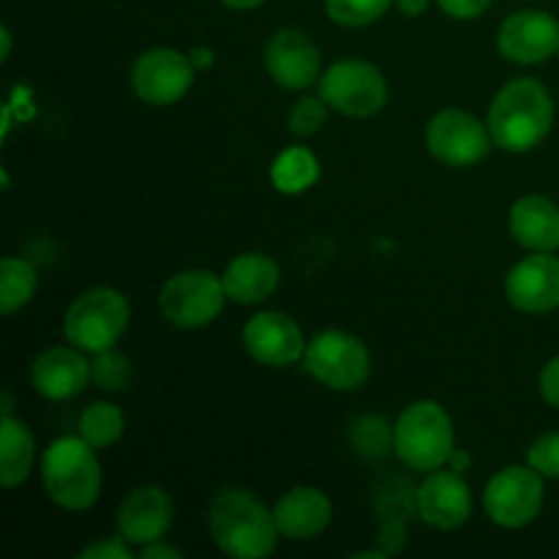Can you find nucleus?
<instances>
[{"label": "nucleus", "instance_id": "obj_1", "mask_svg": "<svg viewBox=\"0 0 559 559\" xmlns=\"http://www.w3.org/2000/svg\"><path fill=\"white\" fill-rule=\"evenodd\" d=\"M207 524H211L213 544L235 559L271 557L282 535L273 511H267L265 502L243 489L222 491L213 500Z\"/></svg>", "mask_w": 559, "mask_h": 559}, {"label": "nucleus", "instance_id": "obj_2", "mask_svg": "<svg viewBox=\"0 0 559 559\" xmlns=\"http://www.w3.org/2000/svg\"><path fill=\"white\" fill-rule=\"evenodd\" d=\"M555 123V102L535 80H513L495 96L489 131L502 151L524 153L546 140Z\"/></svg>", "mask_w": 559, "mask_h": 559}, {"label": "nucleus", "instance_id": "obj_3", "mask_svg": "<svg viewBox=\"0 0 559 559\" xmlns=\"http://www.w3.org/2000/svg\"><path fill=\"white\" fill-rule=\"evenodd\" d=\"M41 480L49 500L66 511H85L102 491V467L91 442L82 437H60L47 448Z\"/></svg>", "mask_w": 559, "mask_h": 559}, {"label": "nucleus", "instance_id": "obj_4", "mask_svg": "<svg viewBox=\"0 0 559 559\" xmlns=\"http://www.w3.org/2000/svg\"><path fill=\"white\" fill-rule=\"evenodd\" d=\"M393 448L407 467L435 473L453 453V424L437 402H415L399 415Z\"/></svg>", "mask_w": 559, "mask_h": 559}, {"label": "nucleus", "instance_id": "obj_5", "mask_svg": "<svg viewBox=\"0 0 559 559\" xmlns=\"http://www.w3.org/2000/svg\"><path fill=\"white\" fill-rule=\"evenodd\" d=\"M129 300L109 287L82 293L63 317V333L82 353H104L129 328Z\"/></svg>", "mask_w": 559, "mask_h": 559}, {"label": "nucleus", "instance_id": "obj_6", "mask_svg": "<svg viewBox=\"0 0 559 559\" xmlns=\"http://www.w3.org/2000/svg\"><path fill=\"white\" fill-rule=\"evenodd\" d=\"M304 366L333 391H355L371 374V355L360 338L344 331H322L309 342Z\"/></svg>", "mask_w": 559, "mask_h": 559}, {"label": "nucleus", "instance_id": "obj_7", "mask_svg": "<svg viewBox=\"0 0 559 559\" xmlns=\"http://www.w3.org/2000/svg\"><path fill=\"white\" fill-rule=\"evenodd\" d=\"M320 98L349 118H371L388 102V82L366 60H338L320 76Z\"/></svg>", "mask_w": 559, "mask_h": 559}, {"label": "nucleus", "instance_id": "obj_8", "mask_svg": "<svg viewBox=\"0 0 559 559\" xmlns=\"http://www.w3.org/2000/svg\"><path fill=\"white\" fill-rule=\"evenodd\" d=\"M224 300H227V289L216 273L183 271L164 284L158 304H162L164 317L175 328L194 331L222 314Z\"/></svg>", "mask_w": 559, "mask_h": 559}, {"label": "nucleus", "instance_id": "obj_9", "mask_svg": "<svg viewBox=\"0 0 559 559\" xmlns=\"http://www.w3.org/2000/svg\"><path fill=\"white\" fill-rule=\"evenodd\" d=\"M484 508L500 527H527L544 508V475L533 467H506L486 486Z\"/></svg>", "mask_w": 559, "mask_h": 559}, {"label": "nucleus", "instance_id": "obj_10", "mask_svg": "<svg viewBox=\"0 0 559 559\" xmlns=\"http://www.w3.org/2000/svg\"><path fill=\"white\" fill-rule=\"evenodd\" d=\"M194 71L189 55L178 52V49H147L131 69V87L145 104L169 107L189 93Z\"/></svg>", "mask_w": 559, "mask_h": 559}, {"label": "nucleus", "instance_id": "obj_11", "mask_svg": "<svg viewBox=\"0 0 559 559\" xmlns=\"http://www.w3.org/2000/svg\"><path fill=\"white\" fill-rule=\"evenodd\" d=\"M426 145L448 167H473L489 153L491 131L462 109H442L426 129Z\"/></svg>", "mask_w": 559, "mask_h": 559}, {"label": "nucleus", "instance_id": "obj_12", "mask_svg": "<svg viewBox=\"0 0 559 559\" xmlns=\"http://www.w3.org/2000/svg\"><path fill=\"white\" fill-rule=\"evenodd\" d=\"M497 47L513 63H540L559 52V22L546 11H516L502 22Z\"/></svg>", "mask_w": 559, "mask_h": 559}, {"label": "nucleus", "instance_id": "obj_13", "mask_svg": "<svg viewBox=\"0 0 559 559\" xmlns=\"http://www.w3.org/2000/svg\"><path fill=\"white\" fill-rule=\"evenodd\" d=\"M506 295L519 311L546 314L559 309V260L551 251H535L524 257L506 282Z\"/></svg>", "mask_w": 559, "mask_h": 559}, {"label": "nucleus", "instance_id": "obj_14", "mask_svg": "<svg viewBox=\"0 0 559 559\" xmlns=\"http://www.w3.org/2000/svg\"><path fill=\"white\" fill-rule=\"evenodd\" d=\"M243 344L257 364L273 366V369L298 364L306 353L300 328L278 311H262L251 317L243 328Z\"/></svg>", "mask_w": 559, "mask_h": 559}, {"label": "nucleus", "instance_id": "obj_15", "mask_svg": "<svg viewBox=\"0 0 559 559\" xmlns=\"http://www.w3.org/2000/svg\"><path fill=\"white\" fill-rule=\"evenodd\" d=\"M265 66L273 80L287 91H304L311 82L320 80V49L314 47L306 33L295 27H284L271 36L265 47Z\"/></svg>", "mask_w": 559, "mask_h": 559}, {"label": "nucleus", "instance_id": "obj_16", "mask_svg": "<svg viewBox=\"0 0 559 559\" xmlns=\"http://www.w3.org/2000/svg\"><path fill=\"white\" fill-rule=\"evenodd\" d=\"M418 511L429 527L456 530L473 513V495L462 473H431L418 489Z\"/></svg>", "mask_w": 559, "mask_h": 559}, {"label": "nucleus", "instance_id": "obj_17", "mask_svg": "<svg viewBox=\"0 0 559 559\" xmlns=\"http://www.w3.org/2000/svg\"><path fill=\"white\" fill-rule=\"evenodd\" d=\"M173 516L175 508L167 491L158 486H142V489L131 491L120 506L118 527L129 544L147 546L167 535Z\"/></svg>", "mask_w": 559, "mask_h": 559}, {"label": "nucleus", "instance_id": "obj_18", "mask_svg": "<svg viewBox=\"0 0 559 559\" xmlns=\"http://www.w3.org/2000/svg\"><path fill=\"white\" fill-rule=\"evenodd\" d=\"M80 353L82 349L52 347L38 355L31 369V380L38 396L63 402V399H74L76 393L85 391L87 380H91V364Z\"/></svg>", "mask_w": 559, "mask_h": 559}, {"label": "nucleus", "instance_id": "obj_19", "mask_svg": "<svg viewBox=\"0 0 559 559\" xmlns=\"http://www.w3.org/2000/svg\"><path fill=\"white\" fill-rule=\"evenodd\" d=\"M331 500L314 486H298L287 491L273 508V519L284 538L309 540L331 524Z\"/></svg>", "mask_w": 559, "mask_h": 559}, {"label": "nucleus", "instance_id": "obj_20", "mask_svg": "<svg viewBox=\"0 0 559 559\" xmlns=\"http://www.w3.org/2000/svg\"><path fill=\"white\" fill-rule=\"evenodd\" d=\"M511 233L524 249L557 251L559 249V207L546 197H522L511 207Z\"/></svg>", "mask_w": 559, "mask_h": 559}, {"label": "nucleus", "instance_id": "obj_21", "mask_svg": "<svg viewBox=\"0 0 559 559\" xmlns=\"http://www.w3.org/2000/svg\"><path fill=\"white\" fill-rule=\"evenodd\" d=\"M227 298L235 304H262L278 287V265L267 254L251 251L229 262L222 276Z\"/></svg>", "mask_w": 559, "mask_h": 559}, {"label": "nucleus", "instance_id": "obj_22", "mask_svg": "<svg viewBox=\"0 0 559 559\" xmlns=\"http://www.w3.org/2000/svg\"><path fill=\"white\" fill-rule=\"evenodd\" d=\"M33 456H36V445H33L31 429L22 420L3 415V424H0V484L3 489H14L31 475Z\"/></svg>", "mask_w": 559, "mask_h": 559}, {"label": "nucleus", "instance_id": "obj_23", "mask_svg": "<svg viewBox=\"0 0 559 559\" xmlns=\"http://www.w3.org/2000/svg\"><path fill=\"white\" fill-rule=\"evenodd\" d=\"M320 178V162L306 147H289L278 153L271 167V180L282 194H300Z\"/></svg>", "mask_w": 559, "mask_h": 559}, {"label": "nucleus", "instance_id": "obj_24", "mask_svg": "<svg viewBox=\"0 0 559 559\" xmlns=\"http://www.w3.org/2000/svg\"><path fill=\"white\" fill-rule=\"evenodd\" d=\"M38 276L31 262L20 260V257H5L0 265V311L9 317L31 304Z\"/></svg>", "mask_w": 559, "mask_h": 559}, {"label": "nucleus", "instance_id": "obj_25", "mask_svg": "<svg viewBox=\"0 0 559 559\" xmlns=\"http://www.w3.org/2000/svg\"><path fill=\"white\" fill-rule=\"evenodd\" d=\"M126 429V418L115 404L96 402L82 413L80 418V437L91 442L93 448H109L120 440Z\"/></svg>", "mask_w": 559, "mask_h": 559}, {"label": "nucleus", "instance_id": "obj_26", "mask_svg": "<svg viewBox=\"0 0 559 559\" xmlns=\"http://www.w3.org/2000/svg\"><path fill=\"white\" fill-rule=\"evenodd\" d=\"M391 0H325L328 16L344 27H364L380 20Z\"/></svg>", "mask_w": 559, "mask_h": 559}, {"label": "nucleus", "instance_id": "obj_27", "mask_svg": "<svg viewBox=\"0 0 559 559\" xmlns=\"http://www.w3.org/2000/svg\"><path fill=\"white\" fill-rule=\"evenodd\" d=\"M91 380L102 391H123L131 380V364L118 349H104L91 360Z\"/></svg>", "mask_w": 559, "mask_h": 559}, {"label": "nucleus", "instance_id": "obj_28", "mask_svg": "<svg viewBox=\"0 0 559 559\" xmlns=\"http://www.w3.org/2000/svg\"><path fill=\"white\" fill-rule=\"evenodd\" d=\"M393 435L380 418H364L355 424V445L366 456H385Z\"/></svg>", "mask_w": 559, "mask_h": 559}, {"label": "nucleus", "instance_id": "obj_29", "mask_svg": "<svg viewBox=\"0 0 559 559\" xmlns=\"http://www.w3.org/2000/svg\"><path fill=\"white\" fill-rule=\"evenodd\" d=\"M527 462H530V467L538 469L544 478L559 480V431L540 435L538 440L530 445Z\"/></svg>", "mask_w": 559, "mask_h": 559}, {"label": "nucleus", "instance_id": "obj_30", "mask_svg": "<svg viewBox=\"0 0 559 559\" xmlns=\"http://www.w3.org/2000/svg\"><path fill=\"white\" fill-rule=\"evenodd\" d=\"M325 123V102L322 98H300L289 112V131L295 136H309Z\"/></svg>", "mask_w": 559, "mask_h": 559}, {"label": "nucleus", "instance_id": "obj_31", "mask_svg": "<svg viewBox=\"0 0 559 559\" xmlns=\"http://www.w3.org/2000/svg\"><path fill=\"white\" fill-rule=\"evenodd\" d=\"M126 544H129L126 538H104L98 544L85 546L80 551V559H129L131 549Z\"/></svg>", "mask_w": 559, "mask_h": 559}, {"label": "nucleus", "instance_id": "obj_32", "mask_svg": "<svg viewBox=\"0 0 559 559\" xmlns=\"http://www.w3.org/2000/svg\"><path fill=\"white\" fill-rule=\"evenodd\" d=\"M445 14L456 16V20H473L480 16L491 5V0H437Z\"/></svg>", "mask_w": 559, "mask_h": 559}, {"label": "nucleus", "instance_id": "obj_33", "mask_svg": "<svg viewBox=\"0 0 559 559\" xmlns=\"http://www.w3.org/2000/svg\"><path fill=\"white\" fill-rule=\"evenodd\" d=\"M538 385H540V396H544L551 407H559V355L544 366Z\"/></svg>", "mask_w": 559, "mask_h": 559}, {"label": "nucleus", "instance_id": "obj_34", "mask_svg": "<svg viewBox=\"0 0 559 559\" xmlns=\"http://www.w3.org/2000/svg\"><path fill=\"white\" fill-rule=\"evenodd\" d=\"M142 559H180V551L175 546H164V544H147L142 549Z\"/></svg>", "mask_w": 559, "mask_h": 559}, {"label": "nucleus", "instance_id": "obj_35", "mask_svg": "<svg viewBox=\"0 0 559 559\" xmlns=\"http://www.w3.org/2000/svg\"><path fill=\"white\" fill-rule=\"evenodd\" d=\"M189 58H191V63H194L197 71H205L213 66V52L207 47H194L189 52Z\"/></svg>", "mask_w": 559, "mask_h": 559}, {"label": "nucleus", "instance_id": "obj_36", "mask_svg": "<svg viewBox=\"0 0 559 559\" xmlns=\"http://www.w3.org/2000/svg\"><path fill=\"white\" fill-rule=\"evenodd\" d=\"M448 464H451L453 473H467L469 464H473V456H469L467 451H456V448H453V453H451V459H448Z\"/></svg>", "mask_w": 559, "mask_h": 559}, {"label": "nucleus", "instance_id": "obj_37", "mask_svg": "<svg viewBox=\"0 0 559 559\" xmlns=\"http://www.w3.org/2000/svg\"><path fill=\"white\" fill-rule=\"evenodd\" d=\"M396 5L402 9V14L418 16L429 9V0H396Z\"/></svg>", "mask_w": 559, "mask_h": 559}, {"label": "nucleus", "instance_id": "obj_38", "mask_svg": "<svg viewBox=\"0 0 559 559\" xmlns=\"http://www.w3.org/2000/svg\"><path fill=\"white\" fill-rule=\"evenodd\" d=\"M222 3H227L229 9H257L262 0H222Z\"/></svg>", "mask_w": 559, "mask_h": 559}, {"label": "nucleus", "instance_id": "obj_39", "mask_svg": "<svg viewBox=\"0 0 559 559\" xmlns=\"http://www.w3.org/2000/svg\"><path fill=\"white\" fill-rule=\"evenodd\" d=\"M0 38H3V52H0V58H9V52H11V33H9V27H3V31H0Z\"/></svg>", "mask_w": 559, "mask_h": 559}]
</instances>
